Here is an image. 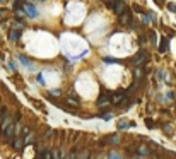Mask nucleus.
<instances>
[{"mask_svg":"<svg viewBox=\"0 0 176 159\" xmlns=\"http://www.w3.org/2000/svg\"><path fill=\"white\" fill-rule=\"evenodd\" d=\"M22 7H24V10H26L27 15H31V17H36V15H38V10H36V7H34L33 4H26V2H24Z\"/></svg>","mask_w":176,"mask_h":159,"instance_id":"nucleus-1","label":"nucleus"},{"mask_svg":"<svg viewBox=\"0 0 176 159\" xmlns=\"http://www.w3.org/2000/svg\"><path fill=\"white\" fill-rule=\"evenodd\" d=\"M113 9H115L116 14L120 15V14H123V12H127V4H125L123 0H120V2H116V4H115V7H113Z\"/></svg>","mask_w":176,"mask_h":159,"instance_id":"nucleus-2","label":"nucleus"},{"mask_svg":"<svg viewBox=\"0 0 176 159\" xmlns=\"http://www.w3.org/2000/svg\"><path fill=\"white\" fill-rule=\"evenodd\" d=\"M109 97H111V92H104V94H101L99 99H98V104H99V106H106V104H109Z\"/></svg>","mask_w":176,"mask_h":159,"instance_id":"nucleus-3","label":"nucleus"},{"mask_svg":"<svg viewBox=\"0 0 176 159\" xmlns=\"http://www.w3.org/2000/svg\"><path fill=\"white\" fill-rule=\"evenodd\" d=\"M120 142V137H118V133H111L108 137L103 140V144H118Z\"/></svg>","mask_w":176,"mask_h":159,"instance_id":"nucleus-4","label":"nucleus"},{"mask_svg":"<svg viewBox=\"0 0 176 159\" xmlns=\"http://www.w3.org/2000/svg\"><path fill=\"white\" fill-rule=\"evenodd\" d=\"M145 56H147V55H145V51H144V50H140V51L135 55V58H133V63H135V65H142Z\"/></svg>","mask_w":176,"mask_h":159,"instance_id":"nucleus-5","label":"nucleus"},{"mask_svg":"<svg viewBox=\"0 0 176 159\" xmlns=\"http://www.w3.org/2000/svg\"><path fill=\"white\" fill-rule=\"evenodd\" d=\"M111 97H113V103H122L123 99H125V97H127V92H120V94H118V92H116V94H111Z\"/></svg>","mask_w":176,"mask_h":159,"instance_id":"nucleus-6","label":"nucleus"},{"mask_svg":"<svg viewBox=\"0 0 176 159\" xmlns=\"http://www.w3.org/2000/svg\"><path fill=\"white\" fill-rule=\"evenodd\" d=\"M166 50H168V38L163 36V38H161V43H159V53H164Z\"/></svg>","mask_w":176,"mask_h":159,"instance_id":"nucleus-7","label":"nucleus"},{"mask_svg":"<svg viewBox=\"0 0 176 159\" xmlns=\"http://www.w3.org/2000/svg\"><path fill=\"white\" fill-rule=\"evenodd\" d=\"M14 132H15V127H14L12 123H9L5 128H4V133H5V137H12Z\"/></svg>","mask_w":176,"mask_h":159,"instance_id":"nucleus-8","label":"nucleus"},{"mask_svg":"<svg viewBox=\"0 0 176 159\" xmlns=\"http://www.w3.org/2000/svg\"><path fill=\"white\" fill-rule=\"evenodd\" d=\"M21 36V31H17V29H10V33H9V40L10 41H17Z\"/></svg>","mask_w":176,"mask_h":159,"instance_id":"nucleus-9","label":"nucleus"},{"mask_svg":"<svg viewBox=\"0 0 176 159\" xmlns=\"http://www.w3.org/2000/svg\"><path fill=\"white\" fill-rule=\"evenodd\" d=\"M128 127H133V123H130V122H127V120L118 122V128H120V130H127Z\"/></svg>","mask_w":176,"mask_h":159,"instance_id":"nucleus-10","label":"nucleus"},{"mask_svg":"<svg viewBox=\"0 0 176 159\" xmlns=\"http://www.w3.org/2000/svg\"><path fill=\"white\" fill-rule=\"evenodd\" d=\"M120 17H122L120 21H122L123 24H128V22H130V14H128V10H127V12H123V14H120Z\"/></svg>","mask_w":176,"mask_h":159,"instance_id":"nucleus-11","label":"nucleus"},{"mask_svg":"<svg viewBox=\"0 0 176 159\" xmlns=\"http://www.w3.org/2000/svg\"><path fill=\"white\" fill-rule=\"evenodd\" d=\"M12 145L17 149V151H21V149H22V140H21V138H14V140H12Z\"/></svg>","mask_w":176,"mask_h":159,"instance_id":"nucleus-12","label":"nucleus"},{"mask_svg":"<svg viewBox=\"0 0 176 159\" xmlns=\"http://www.w3.org/2000/svg\"><path fill=\"white\" fill-rule=\"evenodd\" d=\"M7 17H9V10L7 9H0V22L5 21Z\"/></svg>","mask_w":176,"mask_h":159,"instance_id":"nucleus-13","label":"nucleus"},{"mask_svg":"<svg viewBox=\"0 0 176 159\" xmlns=\"http://www.w3.org/2000/svg\"><path fill=\"white\" fill-rule=\"evenodd\" d=\"M149 149H147V147H145V145H140V147H139V154H140V156H149Z\"/></svg>","mask_w":176,"mask_h":159,"instance_id":"nucleus-14","label":"nucleus"},{"mask_svg":"<svg viewBox=\"0 0 176 159\" xmlns=\"http://www.w3.org/2000/svg\"><path fill=\"white\" fill-rule=\"evenodd\" d=\"M19 60H21V63H24V65H27V67H31V65H33L31 60H29L27 56H19Z\"/></svg>","mask_w":176,"mask_h":159,"instance_id":"nucleus-15","label":"nucleus"},{"mask_svg":"<svg viewBox=\"0 0 176 159\" xmlns=\"http://www.w3.org/2000/svg\"><path fill=\"white\" fill-rule=\"evenodd\" d=\"M50 154H51V159H60V151L58 149H51Z\"/></svg>","mask_w":176,"mask_h":159,"instance_id":"nucleus-16","label":"nucleus"},{"mask_svg":"<svg viewBox=\"0 0 176 159\" xmlns=\"http://www.w3.org/2000/svg\"><path fill=\"white\" fill-rule=\"evenodd\" d=\"M103 60H104V63H116V62H120V60H116V58H113V56H104Z\"/></svg>","mask_w":176,"mask_h":159,"instance_id":"nucleus-17","label":"nucleus"},{"mask_svg":"<svg viewBox=\"0 0 176 159\" xmlns=\"http://www.w3.org/2000/svg\"><path fill=\"white\" fill-rule=\"evenodd\" d=\"M166 5H168V10H169V12H176V4L175 2H169V4H166Z\"/></svg>","mask_w":176,"mask_h":159,"instance_id":"nucleus-18","label":"nucleus"},{"mask_svg":"<svg viewBox=\"0 0 176 159\" xmlns=\"http://www.w3.org/2000/svg\"><path fill=\"white\" fill-rule=\"evenodd\" d=\"M22 5H24V0H15L14 2V9H22Z\"/></svg>","mask_w":176,"mask_h":159,"instance_id":"nucleus-19","label":"nucleus"},{"mask_svg":"<svg viewBox=\"0 0 176 159\" xmlns=\"http://www.w3.org/2000/svg\"><path fill=\"white\" fill-rule=\"evenodd\" d=\"M164 133H166V135H173V128H171V125H164Z\"/></svg>","mask_w":176,"mask_h":159,"instance_id":"nucleus-20","label":"nucleus"},{"mask_svg":"<svg viewBox=\"0 0 176 159\" xmlns=\"http://www.w3.org/2000/svg\"><path fill=\"white\" fill-rule=\"evenodd\" d=\"M149 40H150V41H152V43H156V41H157V38H156V33H154V31H150V33H149Z\"/></svg>","mask_w":176,"mask_h":159,"instance_id":"nucleus-21","label":"nucleus"},{"mask_svg":"<svg viewBox=\"0 0 176 159\" xmlns=\"http://www.w3.org/2000/svg\"><path fill=\"white\" fill-rule=\"evenodd\" d=\"M145 125H147L149 128H154V122H152L150 118H145Z\"/></svg>","mask_w":176,"mask_h":159,"instance_id":"nucleus-22","label":"nucleus"},{"mask_svg":"<svg viewBox=\"0 0 176 159\" xmlns=\"http://www.w3.org/2000/svg\"><path fill=\"white\" fill-rule=\"evenodd\" d=\"M133 10H135V12H139V14H144V9L140 7V5H133Z\"/></svg>","mask_w":176,"mask_h":159,"instance_id":"nucleus-23","label":"nucleus"},{"mask_svg":"<svg viewBox=\"0 0 176 159\" xmlns=\"http://www.w3.org/2000/svg\"><path fill=\"white\" fill-rule=\"evenodd\" d=\"M87 158H89V152L87 151H84L81 156H79V159H87Z\"/></svg>","mask_w":176,"mask_h":159,"instance_id":"nucleus-24","label":"nucleus"},{"mask_svg":"<svg viewBox=\"0 0 176 159\" xmlns=\"http://www.w3.org/2000/svg\"><path fill=\"white\" fill-rule=\"evenodd\" d=\"M99 117H101L103 120H109V118H111V113H106V115L103 113V115H99Z\"/></svg>","mask_w":176,"mask_h":159,"instance_id":"nucleus-25","label":"nucleus"},{"mask_svg":"<svg viewBox=\"0 0 176 159\" xmlns=\"http://www.w3.org/2000/svg\"><path fill=\"white\" fill-rule=\"evenodd\" d=\"M115 4H116V0H109V2H108V7L113 9V7H115Z\"/></svg>","mask_w":176,"mask_h":159,"instance_id":"nucleus-26","label":"nucleus"},{"mask_svg":"<svg viewBox=\"0 0 176 159\" xmlns=\"http://www.w3.org/2000/svg\"><path fill=\"white\" fill-rule=\"evenodd\" d=\"M154 2H156L159 7H163V5H164V0H154Z\"/></svg>","mask_w":176,"mask_h":159,"instance_id":"nucleus-27","label":"nucleus"},{"mask_svg":"<svg viewBox=\"0 0 176 159\" xmlns=\"http://www.w3.org/2000/svg\"><path fill=\"white\" fill-rule=\"evenodd\" d=\"M51 94H53V96H58V94H62V91L55 89V91H51Z\"/></svg>","mask_w":176,"mask_h":159,"instance_id":"nucleus-28","label":"nucleus"},{"mask_svg":"<svg viewBox=\"0 0 176 159\" xmlns=\"http://www.w3.org/2000/svg\"><path fill=\"white\" fill-rule=\"evenodd\" d=\"M109 159H118V156L116 154H109Z\"/></svg>","mask_w":176,"mask_h":159,"instance_id":"nucleus-29","label":"nucleus"},{"mask_svg":"<svg viewBox=\"0 0 176 159\" xmlns=\"http://www.w3.org/2000/svg\"><path fill=\"white\" fill-rule=\"evenodd\" d=\"M4 2H7V0H0V4H4Z\"/></svg>","mask_w":176,"mask_h":159,"instance_id":"nucleus-30","label":"nucleus"},{"mask_svg":"<svg viewBox=\"0 0 176 159\" xmlns=\"http://www.w3.org/2000/svg\"><path fill=\"white\" fill-rule=\"evenodd\" d=\"M41 2H45V0H41Z\"/></svg>","mask_w":176,"mask_h":159,"instance_id":"nucleus-31","label":"nucleus"},{"mask_svg":"<svg viewBox=\"0 0 176 159\" xmlns=\"http://www.w3.org/2000/svg\"><path fill=\"white\" fill-rule=\"evenodd\" d=\"M135 159H139V158H135Z\"/></svg>","mask_w":176,"mask_h":159,"instance_id":"nucleus-32","label":"nucleus"},{"mask_svg":"<svg viewBox=\"0 0 176 159\" xmlns=\"http://www.w3.org/2000/svg\"><path fill=\"white\" fill-rule=\"evenodd\" d=\"M175 97H176V94H175Z\"/></svg>","mask_w":176,"mask_h":159,"instance_id":"nucleus-33","label":"nucleus"},{"mask_svg":"<svg viewBox=\"0 0 176 159\" xmlns=\"http://www.w3.org/2000/svg\"><path fill=\"white\" fill-rule=\"evenodd\" d=\"M123 2H125V0H123Z\"/></svg>","mask_w":176,"mask_h":159,"instance_id":"nucleus-34","label":"nucleus"}]
</instances>
